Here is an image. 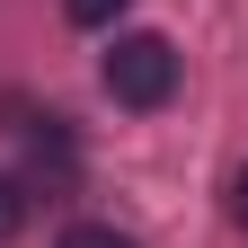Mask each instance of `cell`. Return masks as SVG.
<instances>
[{"instance_id":"cell-1","label":"cell","mask_w":248,"mask_h":248,"mask_svg":"<svg viewBox=\"0 0 248 248\" xmlns=\"http://www.w3.org/2000/svg\"><path fill=\"white\" fill-rule=\"evenodd\" d=\"M98 80H107V98L115 107H169L177 98V45L169 36H115L107 62H98Z\"/></svg>"},{"instance_id":"cell-2","label":"cell","mask_w":248,"mask_h":248,"mask_svg":"<svg viewBox=\"0 0 248 248\" xmlns=\"http://www.w3.org/2000/svg\"><path fill=\"white\" fill-rule=\"evenodd\" d=\"M27 177H36L45 195H62V186L80 177V151H71V124L62 115H45L36 133H27Z\"/></svg>"},{"instance_id":"cell-3","label":"cell","mask_w":248,"mask_h":248,"mask_svg":"<svg viewBox=\"0 0 248 248\" xmlns=\"http://www.w3.org/2000/svg\"><path fill=\"white\" fill-rule=\"evenodd\" d=\"M62 248H142V239L115 231V222H71V231H62Z\"/></svg>"},{"instance_id":"cell-4","label":"cell","mask_w":248,"mask_h":248,"mask_svg":"<svg viewBox=\"0 0 248 248\" xmlns=\"http://www.w3.org/2000/svg\"><path fill=\"white\" fill-rule=\"evenodd\" d=\"M27 231V177H0V239Z\"/></svg>"},{"instance_id":"cell-5","label":"cell","mask_w":248,"mask_h":248,"mask_svg":"<svg viewBox=\"0 0 248 248\" xmlns=\"http://www.w3.org/2000/svg\"><path fill=\"white\" fill-rule=\"evenodd\" d=\"M62 9H71V27H107V18L124 9V0H62Z\"/></svg>"},{"instance_id":"cell-6","label":"cell","mask_w":248,"mask_h":248,"mask_svg":"<svg viewBox=\"0 0 248 248\" xmlns=\"http://www.w3.org/2000/svg\"><path fill=\"white\" fill-rule=\"evenodd\" d=\"M231 222H239V231H248V160H239V169H231Z\"/></svg>"}]
</instances>
